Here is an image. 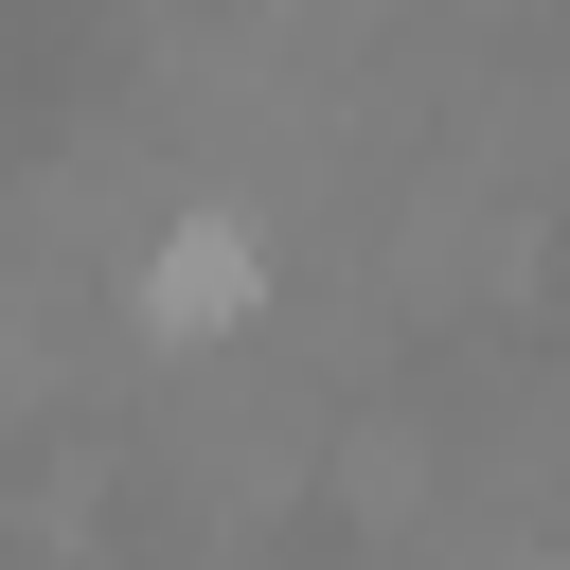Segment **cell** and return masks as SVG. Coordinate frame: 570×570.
Here are the masks:
<instances>
[{
  "mask_svg": "<svg viewBox=\"0 0 570 570\" xmlns=\"http://www.w3.org/2000/svg\"><path fill=\"white\" fill-rule=\"evenodd\" d=\"M249 285H267L249 214H196V232H160V249H142V321H160V338H214V321H249Z\"/></svg>",
  "mask_w": 570,
  "mask_h": 570,
  "instance_id": "obj_1",
  "label": "cell"
}]
</instances>
